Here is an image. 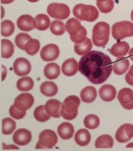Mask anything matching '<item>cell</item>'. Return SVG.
Returning <instances> with one entry per match:
<instances>
[{
  "mask_svg": "<svg viewBox=\"0 0 133 151\" xmlns=\"http://www.w3.org/2000/svg\"><path fill=\"white\" fill-rule=\"evenodd\" d=\"M112 60L102 52L93 50L80 59L79 70L88 80L94 84L105 82L113 69Z\"/></svg>",
  "mask_w": 133,
  "mask_h": 151,
  "instance_id": "6da1fadb",
  "label": "cell"
},
{
  "mask_svg": "<svg viewBox=\"0 0 133 151\" xmlns=\"http://www.w3.org/2000/svg\"><path fill=\"white\" fill-rule=\"evenodd\" d=\"M66 29L70 35L71 40L75 44L84 42L86 39L87 31L80 22L75 18H70L65 24Z\"/></svg>",
  "mask_w": 133,
  "mask_h": 151,
  "instance_id": "7a4b0ae2",
  "label": "cell"
},
{
  "mask_svg": "<svg viewBox=\"0 0 133 151\" xmlns=\"http://www.w3.org/2000/svg\"><path fill=\"white\" fill-rule=\"evenodd\" d=\"M110 26L104 22L97 23L92 30L93 44L97 47H104L109 42Z\"/></svg>",
  "mask_w": 133,
  "mask_h": 151,
  "instance_id": "3957f363",
  "label": "cell"
},
{
  "mask_svg": "<svg viewBox=\"0 0 133 151\" xmlns=\"http://www.w3.org/2000/svg\"><path fill=\"white\" fill-rule=\"evenodd\" d=\"M73 13L79 20L93 22L99 17V12L94 6L79 4L74 7Z\"/></svg>",
  "mask_w": 133,
  "mask_h": 151,
  "instance_id": "277c9868",
  "label": "cell"
},
{
  "mask_svg": "<svg viewBox=\"0 0 133 151\" xmlns=\"http://www.w3.org/2000/svg\"><path fill=\"white\" fill-rule=\"evenodd\" d=\"M80 104V99L74 95L66 98L62 104L61 116L68 120L75 119L78 115V109Z\"/></svg>",
  "mask_w": 133,
  "mask_h": 151,
  "instance_id": "5b68a950",
  "label": "cell"
},
{
  "mask_svg": "<svg viewBox=\"0 0 133 151\" xmlns=\"http://www.w3.org/2000/svg\"><path fill=\"white\" fill-rule=\"evenodd\" d=\"M112 34L114 39L117 40L133 37V23L127 21L115 23L112 27Z\"/></svg>",
  "mask_w": 133,
  "mask_h": 151,
  "instance_id": "8992f818",
  "label": "cell"
},
{
  "mask_svg": "<svg viewBox=\"0 0 133 151\" xmlns=\"http://www.w3.org/2000/svg\"><path fill=\"white\" fill-rule=\"evenodd\" d=\"M58 141V136L53 131L45 130L39 135V142L37 143L35 149H52Z\"/></svg>",
  "mask_w": 133,
  "mask_h": 151,
  "instance_id": "52a82bcc",
  "label": "cell"
},
{
  "mask_svg": "<svg viewBox=\"0 0 133 151\" xmlns=\"http://www.w3.org/2000/svg\"><path fill=\"white\" fill-rule=\"evenodd\" d=\"M47 12L51 18L63 20L69 17L70 10L68 5L66 4L53 3L48 5Z\"/></svg>",
  "mask_w": 133,
  "mask_h": 151,
  "instance_id": "ba28073f",
  "label": "cell"
},
{
  "mask_svg": "<svg viewBox=\"0 0 133 151\" xmlns=\"http://www.w3.org/2000/svg\"><path fill=\"white\" fill-rule=\"evenodd\" d=\"M35 99L30 93H22L14 100V105L19 109L26 111L34 104Z\"/></svg>",
  "mask_w": 133,
  "mask_h": 151,
  "instance_id": "9c48e42d",
  "label": "cell"
},
{
  "mask_svg": "<svg viewBox=\"0 0 133 151\" xmlns=\"http://www.w3.org/2000/svg\"><path fill=\"white\" fill-rule=\"evenodd\" d=\"M60 49L55 44H48L42 48L40 57L45 61H51L56 60L59 56Z\"/></svg>",
  "mask_w": 133,
  "mask_h": 151,
  "instance_id": "30bf717a",
  "label": "cell"
},
{
  "mask_svg": "<svg viewBox=\"0 0 133 151\" xmlns=\"http://www.w3.org/2000/svg\"><path fill=\"white\" fill-rule=\"evenodd\" d=\"M118 99L122 107L127 110L133 109V91L129 88H124L119 91Z\"/></svg>",
  "mask_w": 133,
  "mask_h": 151,
  "instance_id": "8fae6325",
  "label": "cell"
},
{
  "mask_svg": "<svg viewBox=\"0 0 133 151\" xmlns=\"http://www.w3.org/2000/svg\"><path fill=\"white\" fill-rule=\"evenodd\" d=\"M31 63L24 58H19L15 60L13 63L14 72L17 76H23L28 75L31 71Z\"/></svg>",
  "mask_w": 133,
  "mask_h": 151,
  "instance_id": "7c38bea8",
  "label": "cell"
},
{
  "mask_svg": "<svg viewBox=\"0 0 133 151\" xmlns=\"http://www.w3.org/2000/svg\"><path fill=\"white\" fill-rule=\"evenodd\" d=\"M133 137V124H125L121 126L116 133L115 138L119 143H126Z\"/></svg>",
  "mask_w": 133,
  "mask_h": 151,
  "instance_id": "4fadbf2b",
  "label": "cell"
},
{
  "mask_svg": "<svg viewBox=\"0 0 133 151\" xmlns=\"http://www.w3.org/2000/svg\"><path fill=\"white\" fill-rule=\"evenodd\" d=\"M32 139V133L26 129H19L13 135V141L20 146H24L30 143Z\"/></svg>",
  "mask_w": 133,
  "mask_h": 151,
  "instance_id": "5bb4252c",
  "label": "cell"
},
{
  "mask_svg": "<svg viewBox=\"0 0 133 151\" xmlns=\"http://www.w3.org/2000/svg\"><path fill=\"white\" fill-rule=\"evenodd\" d=\"M62 103L56 99H50L46 102L45 108L47 114L53 118L60 117Z\"/></svg>",
  "mask_w": 133,
  "mask_h": 151,
  "instance_id": "9a60e30c",
  "label": "cell"
},
{
  "mask_svg": "<svg viewBox=\"0 0 133 151\" xmlns=\"http://www.w3.org/2000/svg\"><path fill=\"white\" fill-rule=\"evenodd\" d=\"M17 24L20 30L24 32H30L35 29V19L29 15H24L18 18Z\"/></svg>",
  "mask_w": 133,
  "mask_h": 151,
  "instance_id": "2e32d148",
  "label": "cell"
},
{
  "mask_svg": "<svg viewBox=\"0 0 133 151\" xmlns=\"http://www.w3.org/2000/svg\"><path fill=\"white\" fill-rule=\"evenodd\" d=\"M130 45L127 42H118L113 45L110 52L111 54L118 58H123L128 53Z\"/></svg>",
  "mask_w": 133,
  "mask_h": 151,
  "instance_id": "e0dca14e",
  "label": "cell"
},
{
  "mask_svg": "<svg viewBox=\"0 0 133 151\" xmlns=\"http://www.w3.org/2000/svg\"><path fill=\"white\" fill-rule=\"evenodd\" d=\"M116 89L115 88L110 84H105L100 88L99 91V94L100 98L106 102L113 101L116 96Z\"/></svg>",
  "mask_w": 133,
  "mask_h": 151,
  "instance_id": "ac0fdd59",
  "label": "cell"
},
{
  "mask_svg": "<svg viewBox=\"0 0 133 151\" xmlns=\"http://www.w3.org/2000/svg\"><path fill=\"white\" fill-rule=\"evenodd\" d=\"M78 63L74 58H70L66 60L62 65L61 70L63 73L68 76H72L78 71Z\"/></svg>",
  "mask_w": 133,
  "mask_h": 151,
  "instance_id": "d6986e66",
  "label": "cell"
},
{
  "mask_svg": "<svg viewBox=\"0 0 133 151\" xmlns=\"http://www.w3.org/2000/svg\"><path fill=\"white\" fill-rule=\"evenodd\" d=\"M58 132L61 139L63 140H69L72 138L74 134L73 126L68 122L63 123L58 127Z\"/></svg>",
  "mask_w": 133,
  "mask_h": 151,
  "instance_id": "ffe728a7",
  "label": "cell"
},
{
  "mask_svg": "<svg viewBox=\"0 0 133 151\" xmlns=\"http://www.w3.org/2000/svg\"><path fill=\"white\" fill-rule=\"evenodd\" d=\"M130 66V62L126 58L117 59L113 64V71L117 75H123L128 70Z\"/></svg>",
  "mask_w": 133,
  "mask_h": 151,
  "instance_id": "44dd1931",
  "label": "cell"
},
{
  "mask_svg": "<svg viewBox=\"0 0 133 151\" xmlns=\"http://www.w3.org/2000/svg\"><path fill=\"white\" fill-rule=\"evenodd\" d=\"M97 96L96 89L91 86L85 87L81 90L80 93L81 99L82 101L85 103H92L95 100Z\"/></svg>",
  "mask_w": 133,
  "mask_h": 151,
  "instance_id": "7402d4cb",
  "label": "cell"
},
{
  "mask_svg": "<svg viewBox=\"0 0 133 151\" xmlns=\"http://www.w3.org/2000/svg\"><path fill=\"white\" fill-rule=\"evenodd\" d=\"M74 140L77 145L80 146H85L90 143L91 135L86 129H81L76 133Z\"/></svg>",
  "mask_w": 133,
  "mask_h": 151,
  "instance_id": "603a6c76",
  "label": "cell"
},
{
  "mask_svg": "<svg viewBox=\"0 0 133 151\" xmlns=\"http://www.w3.org/2000/svg\"><path fill=\"white\" fill-rule=\"evenodd\" d=\"M45 77L50 80L57 78L60 73V67L55 63H50L46 65L44 69Z\"/></svg>",
  "mask_w": 133,
  "mask_h": 151,
  "instance_id": "cb8c5ba5",
  "label": "cell"
},
{
  "mask_svg": "<svg viewBox=\"0 0 133 151\" xmlns=\"http://www.w3.org/2000/svg\"><path fill=\"white\" fill-rule=\"evenodd\" d=\"M41 93L46 96L52 97L56 95L58 92V86L52 81H45L41 84Z\"/></svg>",
  "mask_w": 133,
  "mask_h": 151,
  "instance_id": "d4e9b609",
  "label": "cell"
},
{
  "mask_svg": "<svg viewBox=\"0 0 133 151\" xmlns=\"http://www.w3.org/2000/svg\"><path fill=\"white\" fill-rule=\"evenodd\" d=\"M50 20L47 16L40 14L35 18V24L36 29L39 31H45L50 27Z\"/></svg>",
  "mask_w": 133,
  "mask_h": 151,
  "instance_id": "484cf974",
  "label": "cell"
},
{
  "mask_svg": "<svg viewBox=\"0 0 133 151\" xmlns=\"http://www.w3.org/2000/svg\"><path fill=\"white\" fill-rule=\"evenodd\" d=\"M92 44L91 40L86 38L84 42L75 44L74 45V51L77 55H84L88 53L92 48Z\"/></svg>",
  "mask_w": 133,
  "mask_h": 151,
  "instance_id": "4316f807",
  "label": "cell"
},
{
  "mask_svg": "<svg viewBox=\"0 0 133 151\" xmlns=\"http://www.w3.org/2000/svg\"><path fill=\"white\" fill-rule=\"evenodd\" d=\"M114 140L109 135H102L97 139L95 146L96 148H111L113 146Z\"/></svg>",
  "mask_w": 133,
  "mask_h": 151,
  "instance_id": "83f0119b",
  "label": "cell"
},
{
  "mask_svg": "<svg viewBox=\"0 0 133 151\" xmlns=\"http://www.w3.org/2000/svg\"><path fill=\"white\" fill-rule=\"evenodd\" d=\"M2 45V57L3 58H9L12 56L14 52V46L10 40L3 39L1 40Z\"/></svg>",
  "mask_w": 133,
  "mask_h": 151,
  "instance_id": "f1b7e54d",
  "label": "cell"
},
{
  "mask_svg": "<svg viewBox=\"0 0 133 151\" xmlns=\"http://www.w3.org/2000/svg\"><path fill=\"white\" fill-rule=\"evenodd\" d=\"M34 82L31 77H23L19 79L17 83V87L21 91H28L34 87Z\"/></svg>",
  "mask_w": 133,
  "mask_h": 151,
  "instance_id": "f546056e",
  "label": "cell"
},
{
  "mask_svg": "<svg viewBox=\"0 0 133 151\" xmlns=\"http://www.w3.org/2000/svg\"><path fill=\"white\" fill-rule=\"evenodd\" d=\"M40 47V42L38 40L31 39L26 44L24 50L28 55L33 56L39 52Z\"/></svg>",
  "mask_w": 133,
  "mask_h": 151,
  "instance_id": "4dcf8cb0",
  "label": "cell"
},
{
  "mask_svg": "<svg viewBox=\"0 0 133 151\" xmlns=\"http://www.w3.org/2000/svg\"><path fill=\"white\" fill-rule=\"evenodd\" d=\"M16 128V122L10 118H5L2 120V133L4 135H10Z\"/></svg>",
  "mask_w": 133,
  "mask_h": 151,
  "instance_id": "1f68e13d",
  "label": "cell"
},
{
  "mask_svg": "<svg viewBox=\"0 0 133 151\" xmlns=\"http://www.w3.org/2000/svg\"><path fill=\"white\" fill-rule=\"evenodd\" d=\"M34 117L39 122H45L48 121L51 116L49 115L45 110V106L40 105L35 108L34 112Z\"/></svg>",
  "mask_w": 133,
  "mask_h": 151,
  "instance_id": "d6a6232c",
  "label": "cell"
},
{
  "mask_svg": "<svg viewBox=\"0 0 133 151\" xmlns=\"http://www.w3.org/2000/svg\"><path fill=\"white\" fill-rule=\"evenodd\" d=\"M50 30L55 35H63L65 32L66 27L64 23L59 20H55L50 24Z\"/></svg>",
  "mask_w": 133,
  "mask_h": 151,
  "instance_id": "836d02e7",
  "label": "cell"
},
{
  "mask_svg": "<svg viewBox=\"0 0 133 151\" xmlns=\"http://www.w3.org/2000/svg\"><path fill=\"white\" fill-rule=\"evenodd\" d=\"M84 124L85 127L89 129H95L99 126L100 119L98 116L90 114L86 116L84 120Z\"/></svg>",
  "mask_w": 133,
  "mask_h": 151,
  "instance_id": "e575fe53",
  "label": "cell"
},
{
  "mask_svg": "<svg viewBox=\"0 0 133 151\" xmlns=\"http://www.w3.org/2000/svg\"><path fill=\"white\" fill-rule=\"evenodd\" d=\"M14 31V24L10 20H4L1 23V34L5 37H10Z\"/></svg>",
  "mask_w": 133,
  "mask_h": 151,
  "instance_id": "d590c367",
  "label": "cell"
},
{
  "mask_svg": "<svg viewBox=\"0 0 133 151\" xmlns=\"http://www.w3.org/2000/svg\"><path fill=\"white\" fill-rule=\"evenodd\" d=\"M30 35L26 33H19L15 37L14 42L16 45L21 50H24L26 44L30 39Z\"/></svg>",
  "mask_w": 133,
  "mask_h": 151,
  "instance_id": "8d00e7d4",
  "label": "cell"
},
{
  "mask_svg": "<svg viewBox=\"0 0 133 151\" xmlns=\"http://www.w3.org/2000/svg\"><path fill=\"white\" fill-rule=\"evenodd\" d=\"M97 6L101 13H109L114 8V1L113 0H108L103 3L97 2Z\"/></svg>",
  "mask_w": 133,
  "mask_h": 151,
  "instance_id": "74e56055",
  "label": "cell"
},
{
  "mask_svg": "<svg viewBox=\"0 0 133 151\" xmlns=\"http://www.w3.org/2000/svg\"><path fill=\"white\" fill-rule=\"evenodd\" d=\"M9 113L11 116L14 118V119L19 120V119H23V118L25 116L26 111H22L19 109L14 104L11 106L9 109Z\"/></svg>",
  "mask_w": 133,
  "mask_h": 151,
  "instance_id": "f35d334b",
  "label": "cell"
},
{
  "mask_svg": "<svg viewBox=\"0 0 133 151\" xmlns=\"http://www.w3.org/2000/svg\"><path fill=\"white\" fill-rule=\"evenodd\" d=\"M125 80L129 84L133 86V77L128 73H127V74L125 76Z\"/></svg>",
  "mask_w": 133,
  "mask_h": 151,
  "instance_id": "ab89813d",
  "label": "cell"
},
{
  "mask_svg": "<svg viewBox=\"0 0 133 151\" xmlns=\"http://www.w3.org/2000/svg\"><path fill=\"white\" fill-rule=\"evenodd\" d=\"M14 0H1V3L4 4H9L13 3Z\"/></svg>",
  "mask_w": 133,
  "mask_h": 151,
  "instance_id": "60d3db41",
  "label": "cell"
},
{
  "mask_svg": "<svg viewBox=\"0 0 133 151\" xmlns=\"http://www.w3.org/2000/svg\"><path fill=\"white\" fill-rule=\"evenodd\" d=\"M129 55L130 59L133 61V47L132 48L131 50H130L129 53Z\"/></svg>",
  "mask_w": 133,
  "mask_h": 151,
  "instance_id": "b9f144b4",
  "label": "cell"
},
{
  "mask_svg": "<svg viewBox=\"0 0 133 151\" xmlns=\"http://www.w3.org/2000/svg\"><path fill=\"white\" fill-rule=\"evenodd\" d=\"M129 73L133 77V64L132 65L131 67L130 68V70L129 71Z\"/></svg>",
  "mask_w": 133,
  "mask_h": 151,
  "instance_id": "7bdbcfd3",
  "label": "cell"
},
{
  "mask_svg": "<svg viewBox=\"0 0 133 151\" xmlns=\"http://www.w3.org/2000/svg\"><path fill=\"white\" fill-rule=\"evenodd\" d=\"M132 147L133 148V142L129 143L126 146V148H132Z\"/></svg>",
  "mask_w": 133,
  "mask_h": 151,
  "instance_id": "ee69618b",
  "label": "cell"
},
{
  "mask_svg": "<svg viewBox=\"0 0 133 151\" xmlns=\"http://www.w3.org/2000/svg\"><path fill=\"white\" fill-rule=\"evenodd\" d=\"M27 1L32 3H35V2H38L39 0H27Z\"/></svg>",
  "mask_w": 133,
  "mask_h": 151,
  "instance_id": "f6af8a7d",
  "label": "cell"
},
{
  "mask_svg": "<svg viewBox=\"0 0 133 151\" xmlns=\"http://www.w3.org/2000/svg\"><path fill=\"white\" fill-rule=\"evenodd\" d=\"M108 0H97V2H101V3H103V2H106Z\"/></svg>",
  "mask_w": 133,
  "mask_h": 151,
  "instance_id": "bcb514c9",
  "label": "cell"
},
{
  "mask_svg": "<svg viewBox=\"0 0 133 151\" xmlns=\"http://www.w3.org/2000/svg\"><path fill=\"white\" fill-rule=\"evenodd\" d=\"M131 19L133 22V10L131 12Z\"/></svg>",
  "mask_w": 133,
  "mask_h": 151,
  "instance_id": "7dc6e473",
  "label": "cell"
}]
</instances>
